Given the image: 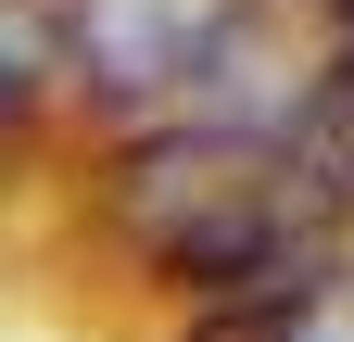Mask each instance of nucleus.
Listing matches in <instances>:
<instances>
[{"label":"nucleus","mask_w":354,"mask_h":342,"mask_svg":"<svg viewBox=\"0 0 354 342\" xmlns=\"http://www.w3.org/2000/svg\"><path fill=\"white\" fill-rule=\"evenodd\" d=\"M102 216H114V241L140 253L165 291H190V305H253V291L329 279L354 203L329 178V152L291 140V127H253V114H152L140 140L114 152Z\"/></svg>","instance_id":"f257e3e1"},{"label":"nucleus","mask_w":354,"mask_h":342,"mask_svg":"<svg viewBox=\"0 0 354 342\" xmlns=\"http://www.w3.org/2000/svg\"><path fill=\"white\" fill-rule=\"evenodd\" d=\"M215 13H228V0H76L64 64L114 114H177L190 76H203V51H215Z\"/></svg>","instance_id":"f03ea898"},{"label":"nucleus","mask_w":354,"mask_h":342,"mask_svg":"<svg viewBox=\"0 0 354 342\" xmlns=\"http://www.w3.org/2000/svg\"><path fill=\"white\" fill-rule=\"evenodd\" d=\"M190 342H354V279H291V291H253V305H215Z\"/></svg>","instance_id":"7ed1b4c3"},{"label":"nucleus","mask_w":354,"mask_h":342,"mask_svg":"<svg viewBox=\"0 0 354 342\" xmlns=\"http://www.w3.org/2000/svg\"><path fill=\"white\" fill-rule=\"evenodd\" d=\"M317 152H329V178H342V203H354V64H342V102H329V127H317Z\"/></svg>","instance_id":"20e7f679"}]
</instances>
